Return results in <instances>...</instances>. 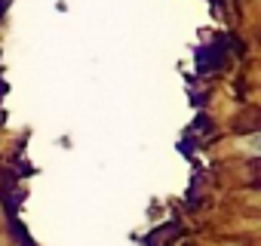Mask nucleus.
I'll return each instance as SVG.
<instances>
[{
    "instance_id": "nucleus-1",
    "label": "nucleus",
    "mask_w": 261,
    "mask_h": 246,
    "mask_svg": "<svg viewBox=\"0 0 261 246\" xmlns=\"http://www.w3.org/2000/svg\"><path fill=\"white\" fill-rule=\"evenodd\" d=\"M237 148H240L243 154H249V157H261V133H252V136L240 139Z\"/></svg>"
}]
</instances>
